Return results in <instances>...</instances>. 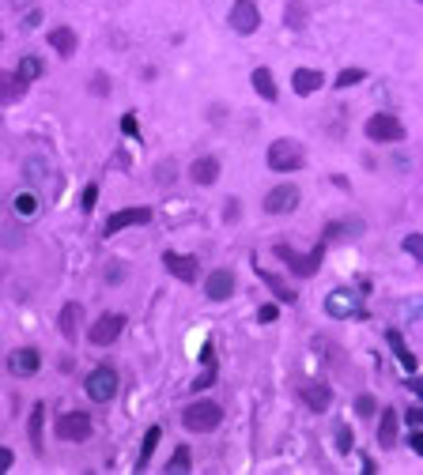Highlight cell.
<instances>
[{"label": "cell", "mask_w": 423, "mask_h": 475, "mask_svg": "<svg viewBox=\"0 0 423 475\" xmlns=\"http://www.w3.org/2000/svg\"><path fill=\"white\" fill-rule=\"evenodd\" d=\"M363 68H344L340 76H336V87H355V83H363Z\"/></svg>", "instance_id": "cell-31"}, {"label": "cell", "mask_w": 423, "mask_h": 475, "mask_svg": "<svg viewBox=\"0 0 423 475\" xmlns=\"http://www.w3.org/2000/svg\"><path fill=\"white\" fill-rule=\"evenodd\" d=\"M295 208H299V189L295 185H276V189L265 196V212L268 215H287V212H295Z\"/></svg>", "instance_id": "cell-11"}, {"label": "cell", "mask_w": 423, "mask_h": 475, "mask_svg": "<svg viewBox=\"0 0 423 475\" xmlns=\"http://www.w3.org/2000/svg\"><path fill=\"white\" fill-rule=\"evenodd\" d=\"M220 423H223V407L215 400H193L186 411H181V426L193 430V434H212Z\"/></svg>", "instance_id": "cell-1"}, {"label": "cell", "mask_w": 423, "mask_h": 475, "mask_svg": "<svg viewBox=\"0 0 423 475\" xmlns=\"http://www.w3.org/2000/svg\"><path fill=\"white\" fill-rule=\"evenodd\" d=\"M276 257H280V260H287V268L295 272V275H314V272L321 268V257H325V241H318V246H314V249L306 253V257H299V253L291 249V246H276Z\"/></svg>", "instance_id": "cell-4"}, {"label": "cell", "mask_w": 423, "mask_h": 475, "mask_svg": "<svg viewBox=\"0 0 423 475\" xmlns=\"http://www.w3.org/2000/svg\"><path fill=\"white\" fill-rule=\"evenodd\" d=\"M325 313L336 317V321H348V317H363V302H359V294H355V291L340 287V291H329V298H325Z\"/></svg>", "instance_id": "cell-5"}, {"label": "cell", "mask_w": 423, "mask_h": 475, "mask_svg": "<svg viewBox=\"0 0 423 475\" xmlns=\"http://www.w3.org/2000/svg\"><path fill=\"white\" fill-rule=\"evenodd\" d=\"M95 200H99V185H88V189H83V212H91Z\"/></svg>", "instance_id": "cell-36"}, {"label": "cell", "mask_w": 423, "mask_h": 475, "mask_svg": "<svg viewBox=\"0 0 423 475\" xmlns=\"http://www.w3.org/2000/svg\"><path fill=\"white\" fill-rule=\"evenodd\" d=\"M38 366H42V355H38L35 347H19V351L8 355V370H12L16 378H35Z\"/></svg>", "instance_id": "cell-13"}, {"label": "cell", "mask_w": 423, "mask_h": 475, "mask_svg": "<svg viewBox=\"0 0 423 475\" xmlns=\"http://www.w3.org/2000/svg\"><path fill=\"white\" fill-rule=\"evenodd\" d=\"M408 445H412V452H423V434H419V430L408 438Z\"/></svg>", "instance_id": "cell-43"}, {"label": "cell", "mask_w": 423, "mask_h": 475, "mask_svg": "<svg viewBox=\"0 0 423 475\" xmlns=\"http://www.w3.org/2000/svg\"><path fill=\"white\" fill-rule=\"evenodd\" d=\"M276 317H280V306L276 302H268V306H261V309H257V321H276Z\"/></svg>", "instance_id": "cell-35"}, {"label": "cell", "mask_w": 423, "mask_h": 475, "mask_svg": "<svg viewBox=\"0 0 423 475\" xmlns=\"http://www.w3.org/2000/svg\"><path fill=\"white\" fill-rule=\"evenodd\" d=\"M12 204H16V215L19 219H35L38 215V196L35 193H19Z\"/></svg>", "instance_id": "cell-28"}, {"label": "cell", "mask_w": 423, "mask_h": 475, "mask_svg": "<svg viewBox=\"0 0 423 475\" xmlns=\"http://www.w3.org/2000/svg\"><path fill=\"white\" fill-rule=\"evenodd\" d=\"M227 19H231V27L238 30V35H254V30L261 27V12H257L254 0H234Z\"/></svg>", "instance_id": "cell-10"}, {"label": "cell", "mask_w": 423, "mask_h": 475, "mask_svg": "<svg viewBox=\"0 0 423 475\" xmlns=\"http://www.w3.org/2000/svg\"><path fill=\"white\" fill-rule=\"evenodd\" d=\"M95 95H110V80L106 76H95Z\"/></svg>", "instance_id": "cell-39"}, {"label": "cell", "mask_w": 423, "mask_h": 475, "mask_svg": "<svg viewBox=\"0 0 423 475\" xmlns=\"http://www.w3.org/2000/svg\"><path fill=\"white\" fill-rule=\"evenodd\" d=\"M208 385H215V366H208V370H204L201 378L189 385V389H197V392H201V389H208Z\"/></svg>", "instance_id": "cell-34"}, {"label": "cell", "mask_w": 423, "mask_h": 475, "mask_svg": "<svg viewBox=\"0 0 423 475\" xmlns=\"http://www.w3.org/2000/svg\"><path fill=\"white\" fill-rule=\"evenodd\" d=\"M162 264H167V272L174 275V279H181V283H197V275H201L197 257H181V253H162Z\"/></svg>", "instance_id": "cell-12"}, {"label": "cell", "mask_w": 423, "mask_h": 475, "mask_svg": "<svg viewBox=\"0 0 423 475\" xmlns=\"http://www.w3.org/2000/svg\"><path fill=\"white\" fill-rule=\"evenodd\" d=\"M336 441H340V445H336L340 452H352V430H348V426H340V434H336Z\"/></svg>", "instance_id": "cell-37"}, {"label": "cell", "mask_w": 423, "mask_h": 475, "mask_svg": "<svg viewBox=\"0 0 423 475\" xmlns=\"http://www.w3.org/2000/svg\"><path fill=\"white\" fill-rule=\"evenodd\" d=\"M257 275H261V283H265V287H268V291H273V294L280 298V302H287V306H291V302H295V298H299V294H295V287H287L284 279H280V275H273V272H265V268H261V264H257Z\"/></svg>", "instance_id": "cell-19"}, {"label": "cell", "mask_w": 423, "mask_h": 475, "mask_svg": "<svg viewBox=\"0 0 423 475\" xmlns=\"http://www.w3.org/2000/svg\"><path fill=\"white\" fill-rule=\"evenodd\" d=\"M42 72H46V64H42V57H23V61H19V76H23L27 83H30V80H38Z\"/></svg>", "instance_id": "cell-30"}, {"label": "cell", "mask_w": 423, "mask_h": 475, "mask_svg": "<svg viewBox=\"0 0 423 475\" xmlns=\"http://www.w3.org/2000/svg\"><path fill=\"white\" fill-rule=\"evenodd\" d=\"M405 249H408L416 260H423V238H419V234H408V238H405Z\"/></svg>", "instance_id": "cell-33"}, {"label": "cell", "mask_w": 423, "mask_h": 475, "mask_svg": "<svg viewBox=\"0 0 423 475\" xmlns=\"http://www.w3.org/2000/svg\"><path fill=\"white\" fill-rule=\"evenodd\" d=\"M121 332H125V313H102L99 321L91 325V344L110 347L114 339H121Z\"/></svg>", "instance_id": "cell-8"}, {"label": "cell", "mask_w": 423, "mask_h": 475, "mask_svg": "<svg viewBox=\"0 0 423 475\" xmlns=\"http://www.w3.org/2000/svg\"><path fill=\"white\" fill-rule=\"evenodd\" d=\"M27 95V80L19 72H0V106L8 102H19Z\"/></svg>", "instance_id": "cell-16"}, {"label": "cell", "mask_w": 423, "mask_h": 475, "mask_svg": "<svg viewBox=\"0 0 423 475\" xmlns=\"http://www.w3.org/2000/svg\"><path fill=\"white\" fill-rule=\"evenodd\" d=\"M80 321H83V306L80 302H68L61 309V317H57V328H61V336L68 339H80Z\"/></svg>", "instance_id": "cell-15"}, {"label": "cell", "mask_w": 423, "mask_h": 475, "mask_svg": "<svg viewBox=\"0 0 423 475\" xmlns=\"http://www.w3.org/2000/svg\"><path fill=\"white\" fill-rule=\"evenodd\" d=\"M227 223H234V219H238V200H227Z\"/></svg>", "instance_id": "cell-42"}, {"label": "cell", "mask_w": 423, "mask_h": 475, "mask_svg": "<svg viewBox=\"0 0 423 475\" xmlns=\"http://www.w3.org/2000/svg\"><path fill=\"white\" fill-rule=\"evenodd\" d=\"M159 438H162V430L159 426H148V434H144V445H140V460H136V471H144L151 457H155V449H159Z\"/></svg>", "instance_id": "cell-24"}, {"label": "cell", "mask_w": 423, "mask_h": 475, "mask_svg": "<svg viewBox=\"0 0 423 475\" xmlns=\"http://www.w3.org/2000/svg\"><path fill=\"white\" fill-rule=\"evenodd\" d=\"M121 128L129 132V136H136V132H140V128H136V117H133V114H125V117H121Z\"/></svg>", "instance_id": "cell-38"}, {"label": "cell", "mask_w": 423, "mask_h": 475, "mask_svg": "<svg viewBox=\"0 0 423 475\" xmlns=\"http://www.w3.org/2000/svg\"><path fill=\"white\" fill-rule=\"evenodd\" d=\"M386 339H389V347H393V355H397V362H400V366H405L408 373H416V366H419V362H416V355H412V351L405 347V339H400V332H393V328H389V332H386Z\"/></svg>", "instance_id": "cell-23"}, {"label": "cell", "mask_w": 423, "mask_h": 475, "mask_svg": "<svg viewBox=\"0 0 423 475\" xmlns=\"http://www.w3.org/2000/svg\"><path fill=\"white\" fill-rule=\"evenodd\" d=\"M367 136L374 143H400L405 140V125L393 114H374V117H367Z\"/></svg>", "instance_id": "cell-6"}, {"label": "cell", "mask_w": 423, "mask_h": 475, "mask_svg": "<svg viewBox=\"0 0 423 475\" xmlns=\"http://www.w3.org/2000/svg\"><path fill=\"white\" fill-rule=\"evenodd\" d=\"M374 411H378V404H374V396H371V392L355 396V415H363V419H367V415H374Z\"/></svg>", "instance_id": "cell-32"}, {"label": "cell", "mask_w": 423, "mask_h": 475, "mask_svg": "<svg viewBox=\"0 0 423 475\" xmlns=\"http://www.w3.org/2000/svg\"><path fill=\"white\" fill-rule=\"evenodd\" d=\"M49 46L61 53V57H72L76 53V30L72 27H53L49 30Z\"/></svg>", "instance_id": "cell-22"}, {"label": "cell", "mask_w": 423, "mask_h": 475, "mask_svg": "<svg viewBox=\"0 0 423 475\" xmlns=\"http://www.w3.org/2000/svg\"><path fill=\"white\" fill-rule=\"evenodd\" d=\"M397 426H400V419L393 407H386L382 411V423H378V445L382 449H393V441H397Z\"/></svg>", "instance_id": "cell-20"}, {"label": "cell", "mask_w": 423, "mask_h": 475, "mask_svg": "<svg viewBox=\"0 0 423 475\" xmlns=\"http://www.w3.org/2000/svg\"><path fill=\"white\" fill-rule=\"evenodd\" d=\"M189 468H193L189 449H186V445H178V449H174V457L167 460V475H178V471H189Z\"/></svg>", "instance_id": "cell-29"}, {"label": "cell", "mask_w": 423, "mask_h": 475, "mask_svg": "<svg viewBox=\"0 0 423 475\" xmlns=\"http://www.w3.org/2000/svg\"><path fill=\"white\" fill-rule=\"evenodd\" d=\"M254 91L261 98H268V102H276V80L268 68H254Z\"/></svg>", "instance_id": "cell-25"}, {"label": "cell", "mask_w": 423, "mask_h": 475, "mask_svg": "<svg viewBox=\"0 0 423 475\" xmlns=\"http://www.w3.org/2000/svg\"><path fill=\"white\" fill-rule=\"evenodd\" d=\"M329 400H333V389H329V385H306V389H302V404H306L310 411H325V407H329Z\"/></svg>", "instance_id": "cell-21"}, {"label": "cell", "mask_w": 423, "mask_h": 475, "mask_svg": "<svg viewBox=\"0 0 423 475\" xmlns=\"http://www.w3.org/2000/svg\"><path fill=\"white\" fill-rule=\"evenodd\" d=\"M204 294H208L212 302H227V298L234 294V272L231 268H215L208 275V283H204Z\"/></svg>", "instance_id": "cell-14"}, {"label": "cell", "mask_w": 423, "mask_h": 475, "mask_svg": "<svg viewBox=\"0 0 423 475\" xmlns=\"http://www.w3.org/2000/svg\"><path fill=\"white\" fill-rule=\"evenodd\" d=\"M284 23H287L291 30H302V27H306V4H302V0H287Z\"/></svg>", "instance_id": "cell-27"}, {"label": "cell", "mask_w": 423, "mask_h": 475, "mask_svg": "<svg viewBox=\"0 0 423 475\" xmlns=\"http://www.w3.org/2000/svg\"><path fill=\"white\" fill-rule=\"evenodd\" d=\"M144 223H151V208H121V212H114L110 219H106L102 234L114 238L117 230H125V227H144Z\"/></svg>", "instance_id": "cell-9"}, {"label": "cell", "mask_w": 423, "mask_h": 475, "mask_svg": "<svg viewBox=\"0 0 423 475\" xmlns=\"http://www.w3.org/2000/svg\"><path fill=\"white\" fill-rule=\"evenodd\" d=\"M91 415L88 411H64L57 415V438L61 441H88L91 438Z\"/></svg>", "instance_id": "cell-7"}, {"label": "cell", "mask_w": 423, "mask_h": 475, "mask_svg": "<svg viewBox=\"0 0 423 475\" xmlns=\"http://www.w3.org/2000/svg\"><path fill=\"white\" fill-rule=\"evenodd\" d=\"M117 389H121V381H117V370L114 366H99L88 373V381H83V392L91 396L95 404H110Z\"/></svg>", "instance_id": "cell-3"}, {"label": "cell", "mask_w": 423, "mask_h": 475, "mask_svg": "<svg viewBox=\"0 0 423 475\" xmlns=\"http://www.w3.org/2000/svg\"><path fill=\"white\" fill-rule=\"evenodd\" d=\"M321 83H325V76L318 68H299L295 76H291V87H295V95H314V91H321Z\"/></svg>", "instance_id": "cell-18"}, {"label": "cell", "mask_w": 423, "mask_h": 475, "mask_svg": "<svg viewBox=\"0 0 423 475\" xmlns=\"http://www.w3.org/2000/svg\"><path fill=\"white\" fill-rule=\"evenodd\" d=\"M302 162H306L302 143H295V140H273L268 143V167L273 170L291 174V170H302Z\"/></svg>", "instance_id": "cell-2"}, {"label": "cell", "mask_w": 423, "mask_h": 475, "mask_svg": "<svg viewBox=\"0 0 423 475\" xmlns=\"http://www.w3.org/2000/svg\"><path fill=\"white\" fill-rule=\"evenodd\" d=\"M189 178L197 181V185H215V178H220V159H212V155H204V159H193Z\"/></svg>", "instance_id": "cell-17"}, {"label": "cell", "mask_w": 423, "mask_h": 475, "mask_svg": "<svg viewBox=\"0 0 423 475\" xmlns=\"http://www.w3.org/2000/svg\"><path fill=\"white\" fill-rule=\"evenodd\" d=\"M42 419H46V404H35L30 407V423H27V434H30L35 452H42Z\"/></svg>", "instance_id": "cell-26"}, {"label": "cell", "mask_w": 423, "mask_h": 475, "mask_svg": "<svg viewBox=\"0 0 423 475\" xmlns=\"http://www.w3.org/2000/svg\"><path fill=\"white\" fill-rule=\"evenodd\" d=\"M405 419H408V426H416V430H419V423H423V411H419V407H412V411H405Z\"/></svg>", "instance_id": "cell-40"}, {"label": "cell", "mask_w": 423, "mask_h": 475, "mask_svg": "<svg viewBox=\"0 0 423 475\" xmlns=\"http://www.w3.org/2000/svg\"><path fill=\"white\" fill-rule=\"evenodd\" d=\"M8 468H12V449L0 445V471H8Z\"/></svg>", "instance_id": "cell-41"}]
</instances>
